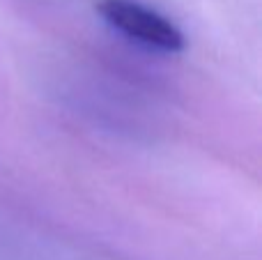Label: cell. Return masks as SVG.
Masks as SVG:
<instances>
[{"instance_id": "6da1fadb", "label": "cell", "mask_w": 262, "mask_h": 260, "mask_svg": "<svg viewBox=\"0 0 262 260\" xmlns=\"http://www.w3.org/2000/svg\"><path fill=\"white\" fill-rule=\"evenodd\" d=\"M97 9L115 32L149 51L172 55L186 46L182 30L170 18L138 0H99Z\"/></svg>"}]
</instances>
